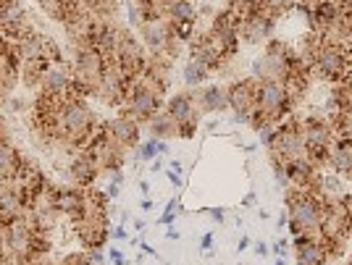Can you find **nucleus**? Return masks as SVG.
<instances>
[{
	"label": "nucleus",
	"mask_w": 352,
	"mask_h": 265,
	"mask_svg": "<svg viewBox=\"0 0 352 265\" xmlns=\"http://www.w3.org/2000/svg\"><path fill=\"white\" fill-rule=\"evenodd\" d=\"M255 250H258V255H268V247H265L263 242H258V244H255Z\"/></svg>",
	"instance_id": "42"
},
{
	"label": "nucleus",
	"mask_w": 352,
	"mask_h": 265,
	"mask_svg": "<svg viewBox=\"0 0 352 265\" xmlns=\"http://www.w3.org/2000/svg\"><path fill=\"white\" fill-rule=\"evenodd\" d=\"M45 66H47V60L37 58V60H24V66H21V82L27 84V87H40V79L45 74Z\"/></svg>",
	"instance_id": "26"
},
{
	"label": "nucleus",
	"mask_w": 352,
	"mask_h": 265,
	"mask_svg": "<svg viewBox=\"0 0 352 265\" xmlns=\"http://www.w3.org/2000/svg\"><path fill=\"white\" fill-rule=\"evenodd\" d=\"M118 3H132V0H118Z\"/></svg>",
	"instance_id": "51"
},
{
	"label": "nucleus",
	"mask_w": 352,
	"mask_h": 265,
	"mask_svg": "<svg viewBox=\"0 0 352 265\" xmlns=\"http://www.w3.org/2000/svg\"><path fill=\"white\" fill-rule=\"evenodd\" d=\"M342 203H344V210H347V218H350V223H352V194H350V197H344Z\"/></svg>",
	"instance_id": "39"
},
{
	"label": "nucleus",
	"mask_w": 352,
	"mask_h": 265,
	"mask_svg": "<svg viewBox=\"0 0 352 265\" xmlns=\"http://www.w3.org/2000/svg\"><path fill=\"white\" fill-rule=\"evenodd\" d=\"M326 163L334 168L337 176L352 178V145L350 142L334 139V145H331V150H329V161Z\"/></svg>",
	"instance_id": "19"
},
{
	"label": "nucleus",
	"mask_w": 352,
	"mask_h": 265,
	"mask_svg": "<svg viewBox=\"0 0 352 265\" xmlns=\"http://www.w3.org/2000/svg\"><path fill=\"white\" fill-rule=\"evenodd\" d=\"M118 189H121V187L111 181V184H108V192H105V197H108V200H116V197H118Z\"/></svg>",
	"instance_id": "35"
},
{
	"label": "nucleus",
	"mask_w": 352,
	"mask_h": 265,
	"mask_svg": "<svg viewBox=\"0 0 352 265\" xmlns=\"http://www.w3.org/2000/svg\"><path fill=\"white\" fill-rule=\"evenodd\" d=\"M158 145H161V139H155V137H150L147 142H142V145L137 148V161H153V158L161 152Z\"/></svg>",
	"instance_id": "29"
},
{
	"label": "nucleus",
	"mask_w": 352,
	"mask_h": 265,
	"mask_svg": "<svg viewBox=\"0 0 352 265\" xmlns=\"http://www.w3.org/2000/svg\"><path fill=\"white\" fill-rule=\"evenodd\" d=\"M292 105L294 100L284 82H258L255 84V108L268 124H276L279 118L287 116L292 111Z\"/></svg>",
	"instance_id": "5"
},
{
	"label": "nucleus",
	"mask_w": 352,
	"mask_h": 265,
	"mask_svg": "<svg viewBox=\"0 0 352 265\" xmlns=\"http://www.w3.org/2000/svg\"><path fill=\"white\" fill-rule=\"evenodd\" d=\"M166 21L168 27H182L195 21V5L192 0H168L166 5Z\"/></svg>",
	"instance_id": "22"
},
{
	"label": "nucleus",
	"mask_w": 352,
	"mask_h": 265,
	"mask_svg": "<svg viewBox=\"0 0 352 265\" xmlns=\"http://www.w3.org/2000/svg\"><path fill=\"white\" fill-rule=\"evenodd\" d=\"M153 207V200H142V210H150Z\"/></svg>",
	"instance_id": "48"
},
{
	"label": "nucleus",
	"mask_w": 352,
	"mask_h": 265,
	"mask_svg": "<svg viewBox=\"0 0 352 265\" xmlns=\"http://www.w3.org/2000/svg\"><path fill=\"white\" fill-rule=\"evenodd\" d=\"M197 100L195 95H187V92H179L174 95L168 105H166V113L174 118L176 126H179V137H192V132L197 129V121H200V113H197Z\"/></svg>",
	"instance_id": "9"
},
{
	"label": "nucleus",
	"mask_w": 352,
	"mask_h": 265,
	"mask_svg": "<svg viewBox=\"0 0 352 265\" xmlns=\"http://www.w3.org/2000/svg\"><path fill=\"white\" fill-rule=\"evenodd\" d=\"M300 129H302V139H305L310 161L316 163V165L329 161V150H331L334 139H337L331 124H326L321 118H305V121L300 124Z\"/></svg>",
	"instance_id": "7"
},
{
	"label": "nucleus",
	"mask_w": 352,
	"mask_h": 265,
	"mask_svg": "<svg viewBox=\"0 0 352 265\" xmlns=\"http://www.w3.org/2000/svg\"><path fill=\"white\" fill-rule=\"evenodd\" d=\"M0 3H3V0H0Z\"/></svg>",
	"instance_id": "54"
},
{
	"label": "nucleus",
	"mask_w": 352,
	"mask_h": 265,
	"mask_svg": "<svg viewBox=\"0 0 352 265\" xmlns=\"http://www.w3.org/2000/svg\"><path fill=\"white\" fill-rule=\"evenodd\" d=\"M245 205H255V194H252V192H250L248 197H245Z\"/></svg>",
	"instance_id": "45"
},
{
	"label": "nucleus",
	"mask_w": 352,
	"mask_h": 265,
	"mask_svg": "<svg viewBox=\"0 0 352 265\" xmlns=\"http://www.w3.org/2000/svg\"><path fill=\"white\" fill-rule=\"evenodd\" d=\"M87 260H89L92 265H105L103 252H100V250H89V252H87Z\"/></svg>",
	"instance_id": "32"
},
{
	"label": "nucleus",
	"mask_w": 352,
	"mask_h": 265,
	"mask_svg": "<svg viewBox=\"0 0 352 265\" xmlns=\"http://www.w3.org/2000/svg\"><path fill=\"white\" fill-rule=\"evenodd\" d=\"M334 137L342 139V142H350L352 145V111H344V113H339L334 118Z\"/></svg>",
	"instance_id": "27"
},
{
	"label": "nucleus",
	"mask_w": 352,
	"mask_h": 265,
	"mask_svg": "<svg viewBox=\"0 0 352 265\" xmlns=\"http://www.w3.org/2000/svg\"><path fill=\"white\" fill-rule=\"evenodd\" d=\"M108 63L105 58L92 47V45H79L76 56H74V89H79V95L95 92L100 79H103Z\"/></svg>",
	"instance_id": "4"
},
{
	"label": "nucleus",
	"mask_w": 352,
	"mask_h": 265,
	"mask_svg": "<svg viewBox=\"0 0 352 265\" xmlns=\"http://www.w3.org/2000/svg\"><path fill=\"white\" fill-rule=\"evenodd\" d=\"M113 239H118V242H121V239H126V229H124V223L113 229Z\"/></svg>",
	"instance_id": "38"
},
{
	"label": "nucleus",
	"mask_w": 352,
	"mask_h": 265,
	"mask_svg": "<svg viewBox=\"0 0 352 265\" xmlns=\"http://www.w3.org/2000/svg\"><path fill=\"white\" fill-rule=\"evenodd\" d=\"M208 213H210V216H213V221H223V210H221V207H213V210H208Z\"/></svg>",
	"instance_id": "40"
},
{
	"label": "nucleus",
	"mask_w": 352,
	"mask_h": 265,
	"mask_svg": "<svg viewBox=\"0 0 352 265\" xmlns=\"http://www.w3.org/2000/svg\"><path fill=\"white\" fill-rule=\"evenodd\" d=\"M126 92H129V79L124 76V71L118 69L116 63H108V69H105V74L100 79L98 89H95V95L105 105H124Z\"/></svg>",
	"instance_id": "11"
},
{
	"label": "nucleus",
	"mask_w": 352,
	"mask_h": 265,
	"mask_svg": "<svg viewBox=\"0 0 352 265\" xmlns=\"http://www.w3.org/2000/svg\"><path fill=\"white\" fill-rule=\"evenodd\" d=\"M111 260H113V265H126V260H124V252L118 250V247H111Z\"/></svg>",
	"instance_id": "33"
},
{
	"label": "nucleus",
	"mask_w": 352,
	"mask_h": 265,
	"mask_svg": "<svg viewBox=\"0 0 352 265\" xmlns=\"http://www.w3.org/2000/svg\"><path fill=\"white\" fill-rule=\"evenodd\" d=\"M347 66H350V56H347V50L337 43H323L321 50H318L316 58H313V69L318 71V76L329 79V82L342 79L344 71H347Z\"/></svg>",
	"instance_id": "8"
},
{
	"label": "nucleus",
	"mask_w": 352,
	"mask_h": 265,
	"mask_svg": "<svg viewBox=\"0 0 352 265\" xmlns=\"http://www.w3.org/2000/svg\"><path fill=\"white\" fill-rule=\"evenodd\" d=\"M40 89H43V95L47 97H69L74 89V74L63 66V60L60 63H47L45 66V74L40 79Z\"/></svg>",
	"instance_id": "12"
},
{
	"label": "nucleus",
	"mask_w": 352,
	"mask_h": 265,
	"mask_svg": "<svg viewBox=\"0 0 352 265\" xmlns=\"http://www.w3.org/2000/svg\"><path fill=\"white\" fill-rule=\"evenodd\" d=\"M147 124H150V132H153V137H155V139H168V137H176V134H179L176 121L168 116L166 111H163V113L158 111V113L150 118Z\"/></svg>",
	"instance_id": "24"
},
{
	"label": "nucleus",
	"mask_w": 352,
	"mask_h": 265,
	"mask_svg": "<svg viewBox=\"0 0 352 265\" xmlns=\"http://www.w3.org/2000/svg\"><path fill=\"white\" fill-rule=\"evenodd\" d=\"M30 265H43V263H30Z\"/></svg>",
	"instance_id": "52"
},
{
	"label": "nucleus",
	"mask_w": 352,
	"mask_h": 265,
	"mask_svg": "<svg viewBox=\"0 0 352 265\" xmlns=\"http://www.w3.org/2000/svg\"><path fill=\"white\" fill-rule=\"evenodd\" d=\"M103 129L108 132V137H111L113 142H118L124 150L140 145V121H134L132 116H126L124 111H121L116 118H111Z\"/></svg>",
	"instance_id": "13"
},
{
	"label": "nucleus",
	"mask_w": 352,
	"mask_h": 265,
	"mask_svg": "<svg viewBox=\"0 0 352 265\" xmlns=\"http://www.w3.org/2000/svg\"><path fill=\"white\" fill-rule=\"evenodd\" d=\"M21 165H24V161L19 158V152L6 139H0V176L6 178V181H11L19 174Z\"/></svg>",
	"instance_id": "23"
},
{
	"label": "nucleus",
	"mask_w": 352,
	"mask_h": 265,
	"mask_svg": "<svg viewBox=\"0 0 352 265\" xmlns=\"http://www.w3.org/2000/svg\"><path fill=\"white\" fill-rule=\"evenodd\" d=\"M95 132V113L89 111L85 97L69 95L63 97L56 111V137H63L69 145H82L89 142V137Z\"/></svg>",
	"instance_id": "1"
},
{
	"label": "nucleus",
	"mask_w": 352,
	"mask_h": 265,
	"mask_svg": "<svg viewBox=\"0 0 352 265\" xmlns=\"http://www.w3.org/2000/svg\"><path fill=\"white\" fill-rule=\"evenodd\" d=\"M342 82H344L347 89H352V60H350V66H347V71H344V76H342Z\"/></svg>",
	"instance_id": "37"
},
{
	"label": "nucleus",
	"mask_w": 352,
	"mask_h": 265,
	"mask_svg": "<svg viewBox=\"0 0 352 265\" xmlns=\"http://www.w3.org/2000/svg\"><path fill=\"white\" fill-rule=\"evenodd\" d=\"M323 203L318 200V194H313L308 189H297L289 194V200H287V216H289V229H292L294 236L321 234Z\"/></svg>",
	"instance_id": "2"
},
{
	"label": "nucleus",
	"mask_w": 352,
	"mask_h": 265,
	"mask_svg": "<svg viewBox=\"0 0 352 265\" xmlns=\"http://www.w3.org/2000/svg\"><path fill=\"white\" fill-rule=\"evenodd\" d=\"M168 181H171L174 187H182V184H184V178H182V174H176V171H168Z\"/></svg>",
	"instance_id": "36"
},
{
	"label": "nucleus",
	"mask_w": 352,
	"mask_h": 265,
	"mask_svg": "<svg viewBox=\"0 0 352 265\" xmlns=\"http://www.w3.org/2000/svg\"><path fill=\"white\" fill-rule=\"evenodd\" d=\"M166 239H179V231H174V229H168V234H166Z\"/></svg>",
	"instance_id": "46"
},
{
	"label": "nucleus",
	"mask_w": 352,
	"mask_h": 265,
	"mask_svg": "<svg viewBox=\"0 0 352 265\" xmlns=\"http://www.w3.org/2000/svg\"><path fill=\"white\" fill-rule=\"evenodd\" d=\"M27 197L21 194V192L11 189L8 184L0 189V223L6 226V223H14L19 218H24L27 216Z\"/></svg>",
	"instance_id": "17"
},
{
	"label": "nucleus",
	"mask_w": 352,
	"mask_h": 265,
	"mask_svg": "<svg viewBox=\"0 0 352 265\" xmlns=\"http://www.w3.org/2000/svg\"><path fill=\"white\" fill-rule=\"evenodd\" d=\"M210 244H213V234H210V231H208V234L203 236V242H200V247H203V250H208V247H210Z\"/></svg>",
	"instance_id": "41"
},
{
	"label": "nucleus",
	"mask_w": 352,
	"mask_h": 265,
	"mask_svg": "<svg viewBox=\"0 0 352 265\" xmlns=\"http://www.w3.org/2000/svg\"><path fill=\"white\" fill-rule=\"evenodd\" d=\"M248 247H250V239H242V242H239V252L248 250Z\"/></svg>",
	"instance_id": "47"
},
{
	"label": "nucleus",
	"mask_w": 352,
	"mask_h": 265,
	"mask_svg": "<svg viewBox=\"0 0 352 265\" xmlns=\"http://www.w3.org/2000/svg\"><path fill=\"white\" fill-rule=\"evenodd\" d=\"M289 250V242H287V239H279V242H276V244H274V252H276V255H281V257H284V252Z\"/></svg>",
	"instance_id": "34"
},
{
	"label": "nucleus",
	"mask_w": 352,
	"mask_h": 265,
	"mask_svg": "<svg viewBox=\"0 0 352 265\" xmlns=\"http://www.w3.org/2000/svg\"><path fill=\"white\" fill-rule=\"evenodd\" d=\"M255 84H258V79H245V82H236V84L226 89L229 108L234 111V124H252V116L258 113V108H255Z\"/></svg>",
	"instance_id": "10"
},
{
	"label": "nucleus",
	"mask_w": 352,
	"mask_h": 265,
	"mask_svg": "<svg viewBox=\"0 0 352 265\" xmlns=\"http://www.w3.org/2000/svg\"><path fill=\"white\" fill-rule=\"evenodd\" d=\"M171 171H176V174H182V163H179V161H171Z\"/></svg>",
	"instance_id": "44"
},
{
	"label": "nucleus",
	"mask_w": 352,
	"mask_h": 265,
	"mask_svg": "<svg viewBox=\"0 0 352 265\" xmlns=\"http://www.w3.org/2000/svg\"><path fill=\"white\" fill-rule=\"evenodd\" d=\"M210 32L221 40V45L226 47V53L234 56L236 43H239V19H236L232 11H223V14H219L216 19H213Z\"/></svg>",
	"instance_id": "16"
},
{
	"label": "nucleus",
	"mask_w": 352,
	"mask_h": 265,
	"mask_svg": "<svg viewBox=\"0 0 352 265\" xmlns=\"http://www.w3.org/2000/svg\"><path fill=\"white\" fill-rule=\"evenodd\" d=\"M63 265H92V263L87 260V255H69L63 260Z\"/></svg>",
	"instance_id": "31"
},
{
	"label": "nucleus",
	"mask_w": 352,
	"mask_h": 265,
	"mask_svg": "<svg viewBox=\"0 0 352 265\" xmlns=\"http://www.w3.org/2000/svg\"><path fill=\"white\" fill-rule=\"evenodd\" d=\"M268 150L274 155V163H279V165L308 158V148H305V139H302L300 121H287V124L276 126V134H274Z\"/></svg>",
	"instance_id": "6"
},
{
	"label": "nucleus",
	"mask_w": 352,
	"mask_h": 265,
	"mask_svg": "<svg viewBox=\"0 0 352 265\" xmlns=\"http://www.w3.org/2000/svg\"><path fill=\"white\" fill-rule=\"evenodd\" d=\"M140 32H142L145 45L155 56H158L161 50H166V45L171 40V27H168L166 19H150V21H145V24L140 27Z\"/></svg>",
	"instance_id": "18"
},
{
	"label": "nucleus",
	"mask_w": 352,
	"mask_h": 265,
	"mask_svg": "<svg viewBox=\"0 0 352 265\" xmlns=\"http://www.w3.org/2000/svg\"><path fill=\"white\" fill-rule=\"evenodd\" d=\"M98 171H100V165H98V161H95L89 152L76 155L72 163V178H74V184H79V187L92 184V181L98 178Z\"/></svg>",
	"instance_id": "20"
},
{
	"label": "nucleus",
	"mask_w": 352,
	"mask_h": 265,
	"mask_svg": "<svg viewBox=\"0 0 352 265\" xmlns=\"http://www.w3.org/2000/svg\"><path fill=\"white\" fill-rule=\"evenodd\" d=\"M174 218H176V200H171L168 205H166V210H163V216H161V226H171L174 223Z\"/></svg>",
	"instance_id": "30"
},
{
	"label": "nucleus",
	"mask_w": 352,
	"mask_h": 265,
	"mask_svg": "<svg viewBox=\"0 0 352 265\" xmlns=\"http://www.w3.org/2000/svg\"><path fill=\"white\" fill-rule=\"evenodd\" d=\"M274 16H268L265 11H258V14H250L245 19H239V37L250 45H258L271 37V30H274Z\"/></svg>",
	"instance_id": "14"
},
{
	"label": "nucleus",
	"mask_w": 352,
	"mask_h": 265,
	"mask_svg": "<svg viewBox=\"0 0 352 265\" xmlns=\"http://www.w3.org/2000/svg\"><path fill=\"white\" fill-rule=\"evenodd\" d=\"M294 252L297 265H326L329 250L318 236H294Z\"/></svg>",
	"instance_id": "15"
},
{
	"label": "nucleus",
	"mask_w": 352,
	"mask_h": 265,
	"mask_svg": "<svg viewBox=\"0 0 352 265\" xmlns=\"http://www.w3.org/2000/svg\"><path fill=\"white\" fill-rule=\"evenodd\" d=\"M347 265H352V260H350V263H347Z\"/></svg>",
	"instance_id": "53"
},
{
	"label": "nucleus",
	"mask_w": 352,
	"mask_h": 265,
	"mask_svg": "<svg viewBox=\"0 0 352 265\" xmlns=\"http://www.w3.org/2000/svg\"><path fill=\"white\" fill-rule=\"evenodd\" d=\"M229 11H232L236 19H245V16H250V14L263 11V5H261V0H229Z\"/></svg>",
	"instance_id": "28"
},
{
	"label": "nucleus",
	"mask_w": 352,
	"mask_h": 265,
	"mask_svg": "<svg viewBox=\"0 0 352 265\" xmlns=\"http://www.w3.org/2000/svg\"><path fill=\"white\" fill-rule=\"evenodd\" d=\"M6 184H8V181H6V178L0 176V189H3V187H6Z\"/></svg>",
	"instance_id": "50"
},
{
	"label": "nucleus",
	"mask_w": 352,
	"mask_h": 265,
	"mask_svg": "<svg viewBox=\"0 0 352 265\" xmlns=\"http://www.w3.org/2000/svg\"><path fill=\"white\" fill-rule=\"evenodd\" d=\"M305 3H308V5H316V3H323V0H305Z\"/></svg>",
	"instance_id": "49"
},
{
	"label": "nucleus",
	"mask_w": 352,
	"mask_h": 265,
	"mask_svg": "<svg viewBox=\"0 0 352 265\" xmlns=\"http://www.w3.org/2000/svg\"><path fill=\"white\" fill-rule=\"evenodd\" d=\"M197 108L206 111V113H223V111L229 108V95H226V89H221V87L203 89L200 97H197Z\"/></svg>",
	"instance_id": "21"
},
{
	"label": "nucleus",
	"mask_w": 352,
	"mask_h": 265,
	"mask_svg": "<svg viewBox=\"0 0 352 265\" xmlns=\"http://www.w3.org/2000/svg\"><path fill=\"white\" fill-rule=\"evenodd\" d=\"M300 60L281 43H271L261 58L252 60V79L258 82H289V76L297 71Z\"/></svg>",
	"instance_id": "3"
},
{
	"label": "nucleus",
	"mask_w": 352,
	"mask_h": 265,
	"mask_svg": "<svg viewBox=\"0 0 352 265\" xmlns=\"http://www.w3.org/2000/svg\"><path fill=\"white\" fill-rule=\"evenodd\" d=\"M208 74H210V66H208L206 60L200 58L187 60V66H184V82H187V87H200L208 79Z\"/></svg>",
	"instance_id": "25"
},
{
	"label": "nucleus",
	"mask_w": 352,
	"mask_h": 265,
	"mask_svg": "<svg viewBox=\"0 0 352 265\" xmlns=\"http://www.w3.org/2000/svg\"><path fill=\"white\" fill-rule=\"evenodd\" d=\"M134 229H137V231H145V221H142V218H137V221H134Z\"/></svg>",
	"instance_id": "43"
}]
</instances>
